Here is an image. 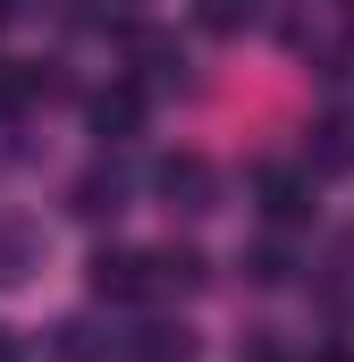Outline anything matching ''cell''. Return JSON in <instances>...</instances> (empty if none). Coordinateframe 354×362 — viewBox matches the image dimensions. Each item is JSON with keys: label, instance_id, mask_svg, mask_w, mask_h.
Segmentation results:
<instances>
[{"label": "cell", "instance_id": "5", "mask_svg": "<svg viewBox=\"0 0 354 362\" xmlns=\"http://www.w3.org/2000/svg\"><path fill=\"white\" fill-rule=\"evenodd\" d=\"M85 127L101 135V144H127V135L144 127V85H101L85 101Z\"/></svg>", "mask_w": 354, "mask_h": 362}, {"label": "cell", "instance_id": "3", "mask_svg": "<svg viewBox=\"0 0 354 362\" xmlns=\"http://www.w3.org/2000/svg\"><path fill=\"white\" fill-rule=\"evenodd\" d=\"M127 59H135V76L144 85H185V42L177 34H161V25H127Z\"/></svg>", "mask_w": 354, "mask_h": 362}, {"label": "cell", "instance_id": "12", "mask_svg": "<svg viewBox=\"0 0 354 362\" xmlns=\"http://www.w3.org/2000/svg\"><path fill=\"white\" fill-rule=\"evenodd\" d=\"M42 85H51L42 68H25V59H0V118H8V110H25Z\"/></svg>", "mask_w": 354, "mask_h": 362}, {"label": "cell", "instance_id": "6", "mask_svg": "<svg viewBox=\"0 0 354 362\" xmlns=\"http://www.w3.org/2000/svg\"><path fill=\"white\" fill-rule=\"evenodd\" d=\"M68 211H76V219H118V211H127V169H118V160L85 169V177L68 185Z\"/></svg>", "mask_w": 354, "mask_h": 362}, {"label": "cell", "instance_id": "2", "mask_svg": "<svg viewBox=\"0 0 354 362\" xmlns=\"http://www.w3.org/2000/svg\"><path fill=\"white\" fill-rule=\"evenodd\" d=\"M85 286L101 303H144V295H161V286H152V253H118V245H101L85 262Z\"/></svg>", "mask_w": 354, "mask_h": 362}, {"label": "cell", "instance_id": "13", "mask_svg": "<svg viewBox=\"0 0 354 362\" xmlns=\"http://www.w3.org/2000/svg\"><path fill=\"white\" fill-rule=\"evenodd\" d=\"M245 278H253V286H287V278H295V253L270 236V245H253V253H245Z\"/></svg>", "mask_w": 354, "mask_h": 362}, {"label": "cell", "instance_id": "1", "mask_svg": "<svg viewBox=\"0 0 354 362\" xmlns=\"http://www.w3.org/2000/svg\"><path fill=\"white\" fill-rule=\"evenodd\" d=\"M253 211H262L270 228H304V219H312V169L262 160V169H253Z\"/></svg>", "mask_w": 354, "mask_h": 362}, {"label": "cell", "instance_id": "15", "mask_svg": "<svg viewBox=\"0 0 354 362\" xmlns=\"http://www.w3.org/2000/svg\"><path fill=\"white\" fill-rule=\"evenodd\" d=\"M312 362H354V354H346V346H329V354H312Z\"/></svg>", "mask_w": 354, "mask_h": 362}, {"label": "cell", "instance_id": "11", "mask_svg": "<svg viewBox=\"0 0 354 362\" xmlns=\"http://www.w3.org/2000/svg\"><path fill=\"white\" fill-rule=\"evenodd\" d=\"M202 278H211V262H202L194 245H161V253H152V286H185V295H194Z\"/></svg>", "mask_w": 354, "mask_h": 362}, {"label": "cell", "instance_id": "16", "mask_svg": "<svg viewBox=\"0 0 354 362\" xmlns=\"http://www.w3.org/2000/svg\"><path fill=\"white\" fill-rule=\"evenodd\" d=\"M8 17H17V0H0V25H8Z\"/></svg>", "mask_w": 354, "mask_h": 362}, {"label": "cell", "instance_id": "4", "mask_svg": "<svg viewBox=\"0 0 354 362\" xmlns=\"http://www.w3.org/2000/svg\"><path fill=\"white\" fill-rule=\"evenodd\" d=\"M161 194H169V211H211L219 202V177H211L202 152H169L161 160Z\"/></svg>", "mask_w": 354, "mask_h": 362}, {"label": "cell", "instance_id": "14", "mask_svg": "<svg viewBox=\"0 0 354 362\" xmlns=\"http://www.w3.org/2000/svg\"><path fill=\"white\" fill-rule=\"evenodd\" d=\"M253 17H262V0H202V25L211 34H245Z\"/></svg>", "mask_w": 354, "mask_h": 362}, {"label": "cell", "instance_id": "10", "mask_svg": "<svg viewBox=\"0 0 354 362\" xmlns=\"http://www.w3.org/2000/svg\"><path fill=\"white\" fill-rule=\"evenodd\" d=\"M42 262V236L25 219H0V286H25V270Z\"/></svg>", "mask_w": 354, "mask_h": 362}, {"label": "cell", "instance_id": "9", "mask_svg": "<svg viewBox=\"0 0 354 362\" xmlns=\"http://www.w3.org/2000/svg\"><path fill=\"white\" fill-rule=\"evenodd\" d=\"M127 362H194V329L185 320H144V329H127Z\"/></svg>", "mask_w": 354, "mask_h": 362}, {"label": "cell", "instance_id": "8", "mask_svg": "<svg viewBox=\"0 0 354 362\" xmlns=\"http://www.w3.org/2000/svg\"><path fill=\"white\" fill-rule=\"evenodd\" d=\"M304 169H312V177H338V169H354V118H346V110H329V118L312 127Z\"/></svg>", "mask_w": 354, "mask_h": 362}, {"label": "cell", "instance_id": "17", "mask_svg": "<svg viewBox=\"0 0 354 362\" xmlns=\"http://www.w3.org/2000/svg\"><path fill=\"white\" fill-rule=\"evenodd\" d=\"M0 362H17V346H8V337H0Z\"/></svg>", "mask_w": 354, "mask_h": 362}, {"label": "cell", "instance_id": "7", "mask_svg": "<svg viewBox=\"0 0 354 362\" xmlns=\"http://www.w3.org/2000/svg\"><path fill=\"white\" fill-rule=\"evenodd\" d=\"M51 354L59 362H127V337L118 329H93V320H59L51 329Z\"/></svg>", "mask_w": 354, "mask_h": 362}]
</instances>
